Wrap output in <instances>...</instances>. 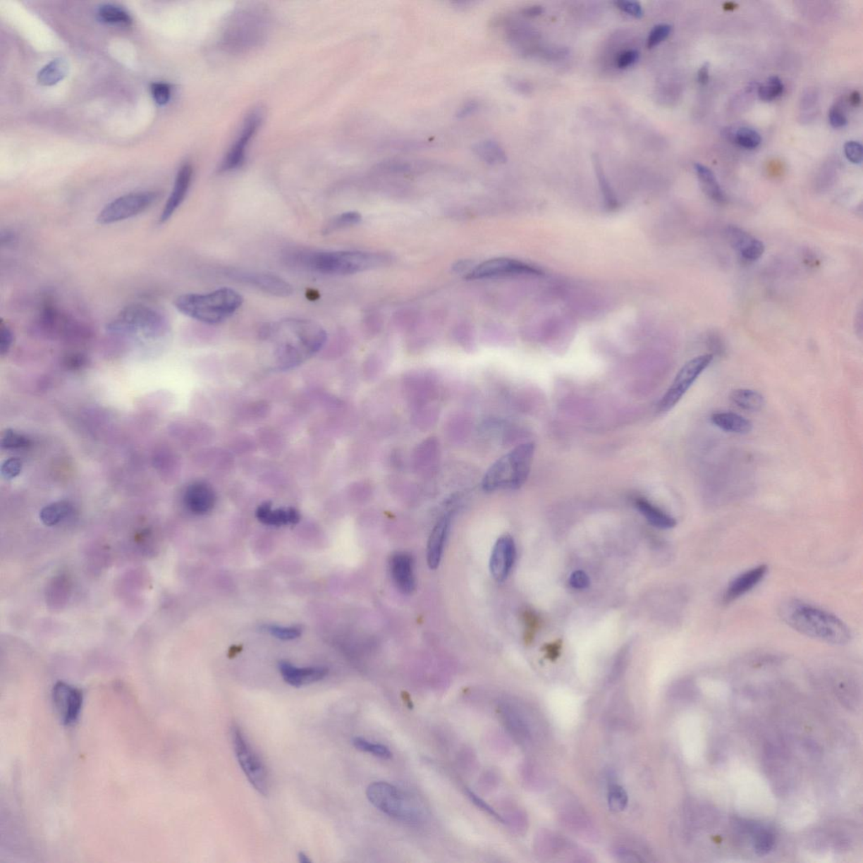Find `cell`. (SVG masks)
<instances>
[{
  "instance_id": "1",
  "label": "cell",
  "mask_w": 863,
  "mask_h": 863,
  "mask_svg": "<svg viewBox=\"0 0 863 863\" xmlns=\"http://www.w3.org/2000/svg\"><path fill=\"white\" fill-rule=\"evenodd\" d=\"M260 338L279 369H288L313 356L326 342V332L313 321L287 318L265 324Z\"/></svg>"
},
{
  "instance_id": "2",
  "label": "cell",
  "mask_w": 863,
  "mask_h": 863,
  "mask_svg": "<svg viewBox=\"0 0 863 863\" xmlns=\"http://www.w3.org/2000/svg\"><path fill=\"white\" fill-rule=\"evenodd\" d=\"M780 615L784 623L797 632L832 645H845L852 639L847 625L831 613L804 602L783 604Z\"/></svg>"
},
{
  "instance_id": "3",
  "label": "cell",
  "mask_w": 863,
  "mask_h": 863,
  "mask_svg": "<svg viewBox=\"0 0 863 863\" xmlns=\"http://www.w3.org/2000/svg\"><path fill=\"white\" fill-rule=\"evenodd\" d=\"M243 304V296L228 288L208 293H188L179 296L174 303L185 316L211 325L227 320Z\"/></svg>"
},
{
  "instance_id": "4",
  "label": "cell",
  "mask_w": 863,
  "mask_h": 863,
  "mask_svg": "<svg viewBox=\"0 0 863 863\" xmlns=\"http://www.w3.org/2000/svg\"><path fill=\"white\" fill-rule=\"evenodd\" d=\"M534 455V444L526 443L513 448L491 465L482 480L487 493L500 489H518L527 481Z\"/></svg>"
},
{
  "instance_id": "5",
  "label": "cell",
  "mask_w": 863,
  "mask_h": 863,
  "mask_svg": "<svg viewBox=\"0 0 863 863\" xmlns=\"http://www.w3.org/2000/svg\"><path fill=\"white\" fill-rule=\"evenodd\" d=\"M291 261L317 274L349 275L371 269L377 258L361 252H296Z\"/></svg>"
},
{
  "instance_id": "6",
  "label": "cell",
  "mask_w": 863,
  "mask_h": 863,
  "mask_svg": "<svg viewBox=\"0 0 863 863\" xmlns=\"http://www.w3.org/2000/svg\"><path fill=\"white\" fill-rule=\"evenodd\" d=\"M168 329L169 322L161 312L141 304L126 306L107 325L111 334L145 339L161 338Z\"/></svg>"
},
{
  "instance_id": "7",
  "label": "cell",
  "mask_w": 863,
  "mask_h": 863,
  "mask_svg": "<svg viewBox=\"0 0 863 863\" xmlns=\"http://www.w3.org/2000/svg\"><path fill=\"white\" fill-rule=\"evenodd\" d=\"M366 795L375 808L388 816L403 822L417 821L418 814L412 802L394 785L386 782L371 783Z\"/></svg>"
},
{
  "instance_id": "8",
  "label": "cell",
  "mask_w": 863,
  "mask_h": 863,
  "mask_svg": "<svg viewBox=\"0 0 863 863\" xmlns=\"http://www.w3.org/2000/svg\"><path fill=\"white\" fill-rule=\"evenodd\" d=\"M231 739L236 758L250 783L259 793L267 796L269 791V783L266 768L245 739L243 730L235 723L231 727Z\"/></svg>"
},
{
  "instance_id": "9",
  "label": "cell",
  "mask_w": 863,
  "mask_h": 863,
  "mask_svg": "<svg viewBox=\"0 0 863 863\" xmlns=\"http://www.w3.org/2000/svg\"><path fill=\"white\" fill-rule=\"evenodd\" d=\"M158 192H137L126 194L112 200L97 216L101 224H111L124 221L144 213L158 200Z\"/></svg>"
},
{
  "instance_id": "10",
  "label": "cell",
  "mask_w": 863,
  "mask_h": 863,
  "mask_svg": "<svg viewBox=\"0 0 863 863\" xmlns=\"http://www.w3.org/2000/svg\"><path fill=\"white\" fill-rule=\"evenodd\" d=\"M714 360V355H700L690 360L680 369L674 381L658 404L659 412H667L683 398L694 382Z\"/></svg>"
},
{
  "instance_id": "11",
  "label": "cell",
  "mask_w": 863,
  "mask_h": 863,
  "mask_svg": "<svg viewBox=\"0 0 863 863\" xmlns=\"http://www.w3.org/2000/svg\"><path fill=\"white\" fill-rule=\"evenodd\" d=\"M542 271L528 263L511 258H495L481 263L470 271L465 279H489L520 275H539Z\"/></svg>"
},
{
  "instance_id": "12",
  "label": "cell",
  "mask_w": 863,
  "mask_h": 863,
  "mask_svg": "<svg viewBox=\"0 0 863 863\" xmlns=\"http://www.w3.org/2000/svg\"><path fill=\"white\" fill-rule=\"evenodd\" d=\"M262 121V114L260 111H253L250 114L247 118L243 125V130H241L238 139L235 142L228 151L226 157L223 159L221 165L219 166L220 172H227L237 169L243 165L245 158V151L250 141L252 140L255 133L260 127Z\"/></svg>"
},
{
  "instance_id": "13",
  "label": "cell",
  "mask_w": 863,
  "mask_h": 863,
  "mask_svg": "<svg viewBox=\"0 0 863 863\" xmlns=\"http://www.w3.org/2000/svg\"><path fill=\"white\" fill-rule=\"evenodd\" d=\"M53 701L63 723L71 725L79 718L83 704V694L79 689L59 681L53 689Z\"/></svg>"
},
{
  "instance_id": "14",
  "label": "cell",
  "mask_w": 863,
  "mask_h": 863,
  "mask_svg": "<svg viewBox=\"0 0 863 863\" xmlns=\"http://www.w3.org/2000/svg\"><path fill=\"white\" fill-rule=\"evenodd\" d=\"M237 18L236 23L231 25L232 31L230 33L226 34V44L231 47V49H248V47L254 46L255 43L261 41L262 33L252 32L253 30H262V24H259L256 16L251 14L240 15Z\"/></svg>"
},
{
  "instance_id": "15",
  "label": "cell",
  "mask_w": 863,
  "mask_h": 863,
  "mask_svg": "<svg viewBox=\"0 0 863 863\" xmlns=\"http://www.w3.org/2000/svg\"><path fill=\"white\" fill-rule=\"evenodd\" d=\"M38 324L43 330L49 332V333H72L73 331H79L80 329H84L80 326L79 322L68 316L62 310H60L53 301L47 300L42 305L40 314L38 317Z\"/></svg>"
},
{
  "instance_id": "16",
  "label": "cell",
  "mask_w": 863,
  "mask_h": 863,
  "mask_svg": "<svg viewBox=\"0 0 863 863\" xmlns=\"http://www.w3.org/2000/svg\"><path fill=\"white\" fill-rule=\"evenodd\" d=\"M516 548L510 536L500 537L496 542L490 559V571L494 580L503 582L515 564Z\"/></svg>"
},
{
  "instance_id": "17",
  "label": "cell",
  "mask_w": 863,
  "mask_h": 863,
  "mask_svg": "<svg viewBox=\"0 0 863 863\" xmlns=\"http://www.w3.org/2000/svg\"><path fill=\"white\" fill-rule=\"evenodd\" d=\"M233 278L240 282L261 289L262 291L278 297L291 295L293 289L290 283L286 279L277 275L267 273H249V271H236L232 273Z\"/></svg>"
},
{
  "instance_id": "18",
  "label": "cell",
  "mask_w": 863,
  "mask_h": 863,
  "mask_svg": "<svg viewBox=\"0 0 863 863\" xmlns=\"http://www.w3.org/2000/svg\"><path fill=\"white\" fill-rule=\"evenodd\" d=\"M193 175V169L191 164L185 163L181 166L176 176L173 188L171 192V195L168 197L165 207L159 215V223L165 224L169 220L172 216L180 208V206L185 200L188 195L190 185H191Z\"/></svg>"
},
{
  "instance_id": "19",
  "label": "cell",
  "mask_w": 863,
  "mask_h": 863,
  "mask_svg": "<svg viewBox=\"0 0 863 863\" xmlns=\"http://www.w3.org/2000/svg\"><path fill=\"white\" fill-rule=\"evenodd\" d=\"M725 234L731 247L739 252L741 258L746 262L757 261L765 252V245L762 241L754 238L748 232L739 227L729 226Z\"/></svg>"
},
{
  "instance_id": "20",
  "label": "cell",
  "mask_w": 863,
  "mask_h": 863,
  "mask_svg": "<svg viewBox=\"0 0 863 863\" xmlns=\"http://www.w3.org/2000/svg\"><path fill=\"white\" fill-rule=\"evenodd\" d=\"M768 567L765 564L749 569L733 580L723 595V603L730 604L752 591L766 575Z\"/></svg>"
},
{
  "instance_id": "21",
  "label": "cell",
  "mask_w": 863,
  "mask_h": 863,
  "mask_svg": "<svg viewBox=\"0 0 863 863\" xmlns=\"http://www.w3.org/2000/svg\"><path fill=\"white\" fill-rule=\"evenodd\" d=\"M413 560L411 555L405 552H397L391 556L390 572L392 581L400 592L409 594L415 589Z\"/></svg>"
},
{
  "instance_id": "22",
  "label": "cell",
  "mask_w": 863,
  "mask_h": 863,
  "mask_svg": "<svg viewBox=\"0 0 863 863\" xmlns=\"http://www.w3.org/2000/svg\"><path fill=\"white\" fill-rule=\"evenodd\" d=\"M279 671L286 683L295 687L318 683L325 678L327 668L324 667L297 668L286 661L279 664Z\"/></svg>"
},
{
  "instance_id": "23",
  "label": "cell",
  "mask_w": 863,
  "mask_h": 863,
  "mask_svg": "<svg viewBox=\"0 0 863 863\" xmlns=\"http://www.w3.org/2000/svg\"><path fill=\"white\" fill-rule=\"evenodd\" d=\"M451 518V513L443 515L432 530L427 548V559L431 569L437 568L441 561L444 544L450 532Z\"/></svg>"
},
{
  "instance_id": "24",
  "label": "cell",
  "mask_w": 863,
  "mask_h": 863,
  "mask_svg": "<svg viewBox=\"0 0 863 863\" xmlns=\"http://www.w3.org/2000/svg\"><path fill=\"white\" fill-rule=\"evenodd\" d=\"M184 499L185 506L189 510L200 515L212 510L216 502L213 489L201 482L189 486L185 491Z\"/></svg>"
},
{
  "instance_id": "25",
  "label": "cell",
  "mask_w": 863,
  "mask_h": 863,
  "mask_svg": "<svg viewBox=\"0 0 863 863\" xmlns=\"http://www.w3.org/2000/svg\"><path fill=\"white\" fill-rule=\"evenodd\" d=\"M711 422L727 433L747 434L753 429L752 422L747 418L731 412H715L711 416Z\"/></svg>"
},
{
  "instance_id": "26",
  "label": "cell",
  "mask_w": 863,
  "mask_h": 863,
  "mask_svg": "<svg viewBox=\"0 0 863 863\" xmlns=\"http://www.w3.org/2000/svg\"><path fill=\"white\" fill-rule=\"evenodd\" d=\"M257 517L263 524L274 526L297 524L300 519L299 513L295 509L271 510V504L269 503H265L258 508Z\"/></svg>"
},
{
  "instance_id": "27",
  "label": "cell",
  "mask_w": 863,
  "mask_h": 863,
  "mask_svg": "<svg viewBox=\"0 0 863 863\" xmlns=\"http://www.w3.org/2000/svg\"><path fill=\"white\" fill-rule=\"evenodd\" d=\"M636 506L647 520L659 529H672L676 525L674 518L667 515L661 509L654 506L644 498L637 499Z\"/></svg>"
},
{
  "instance_id": "28",
  "label": "cell",
  "mask_w": 863,
  "mask_h": 863,
  "mask_svg": "<svg viewBox=\"0 0 863 863\" xmlns=\"http://www.w3.org/2000/svg\"><path fill=\"white\" fill-rule=\"evenodd\" d=\"M472 150L479 159L489 165H498L507 161V155L503 147L493 140L477 142L473 145Z\"/></svg>"
},
{
  "instance_id": "29",
  "label": "cell",
  "mask_w": 863,
  "mask_h": 863,
  "mask_svg": "<svg viewBox=\"0 0 863 863\" xmlns=\"http://www.w3.org/2000/svg\"><path fill=\"white\" fill-rule=\"evenodd\" d=\"M694 170L697 171L703 192H705L707 197L711 198V200L720 202V204L726 200V197H725V194L722 188H721L718 181L716 179L713 171L705 166L701 165V164H696L694 165Z\"/></svg>"
},
{
  "instance_id": "30",
  "label": "cell",
  "mask_w": 863,
  "mask_h": 863,
  "mask_svg": "<svg viewBox=\"0 0 863 863\" xmlns=\"http://www.w3.org/2000/svg\"><path fill=\"white\" fill-rule=\"evenodd\" d=\"M502 715L505 725L517 740L521 743L530 741V731L528 724L517 711L513 710L510 706H504L502 709Z\"/></svg>"
},
{
  "instance_id": "31",
  "label": "cell",
  "mask_w": 863,
  "mask_h": 863,
  "mask_svg": "<svg viewBox=\"0 0 863 863\" xmlns=\"http://www.w3.org/2000/svg\"><path fill=\"white\" fill-rule=\"evenodd\" d=\"M68 73L66 60L57 59L43 67L37 73L38 83L43 86H51L59 83Z\"/></svg>"
},
{
  "instance_id": "32",
  "label": "cell",
  "mask_w": 863,
  "mask_h": 863,
  "mask_svg": "<svg viewBox=\"0 0 863 863\" xmlns=\"http://www.w3.org/2000/svg\"><path fill=\"white\" fill-rule=\"evenodd\" d=\"M730 400L737 408L748 412H758L766 404L765 397L759 392L749 389H737L730 394Z\"/></svg>"
},
{
  "instance_id": "33",
  "label": "cell",
  "mask_w": 863,
  "mask_h": 863,
  "mask_svg": "<svg viewBox=\"0 0 863 863\" xmlns=\"http://www.w3.org/2000/svg\"><path fill=\"white\" fill-rule=\"evenodd\" d=\"M723 135L728 137V140L747 149H757L761 143V137L759 133L749 128L742 127L735 131L732 128H727L725 129Z\"/></svg>"
},
{
  "instance_id": "34",
  "label": "cell",
  "mask_w": 863,
  "mask_h": 863,
  "mask_svg": "<svg viewBox=\"0 0 863 863\" xmlns=\"http://www.w3.org/2000/svg\"><path fill=\"white\" fill-rule=\"evenodd\" d=\"M72 508L67 502H57L42 509L40 519L47 526H54L70 515Z\"/></svg>"
},
{
  "instance_id": "35",
  "label": "cell",
  "mask_w": 863,
  "mask_h": 863,
  "mask_svg": "<svg viewBox=\"0 0 863 863\" xmlns=\"http://www.w3.org/2000/svg\"><path fill=\"white\" fill-rule=\"evenodd\" d=\"M98 16L103 23L114 25H131L133 19L124 8L114 4H103L98 10Z\"/></svg>"
},
{
  "instance_id": "36",
  "label": "cell",
  "mask_w": 863,
  "mask_h": 863,
  "mask_svg": "<svg viewBox=\"0 0 863 863\" xmlns=\"http://www.w3.org/2000/svg\"><path fill=\"white\" fill-rule=\"evenodd\" d=\"M775 836L773 833L766 828L754 830L753 845L754 852L759 856H765L774 847Z\"/></svg>"
},
{
  "instance_id": "37",
  "label": "cell",
  "mask_w": 863,
  "mask_h": 863,
  "mask_svg": "<svg viewBox=\"0 0 863 863\" xmlns=\"http://www.w3.org/2000/svg\"><path fill=\"white\" fill-rule=\"evenodd\" d=\"M784 86L778 76H771L765 83L759 86L758 96L761 101L771 102L782 96Z\"/></svg>"
},
{
  "instance_id": "38",
  "label": "cell",
  "mask_w": 863,
  "mask_h": 863,
  "mask_svg": "<svg viewBox=\"0 0 863 863\" xmlns=\"http://www.w3.org/2000/svg\"><path fill=\"white\" fill-rule=\"evenodd\" d=\"M353 745L360 752L372 754L374 757L382 759H391L392 753L389 748L386 745L381 744L371 743L370 741L362 739L360 737H356L353 740Z\"/></svg>"
},
{
  "instance_id": "39",
  "label": "cell",
  "mask_w": 863,
  "mask_h": 863,
  "mask_svg": "<svg viewBox=\"0 0 863 863\" xmlns=\"http://www.w3.org/2000/svg\"><path fill=\"white\" fill-rule=\"evenodd\" d=\"M608 804L613 812H621L628 804V792L620 785H612L608 792Z\"/></svg>"
},
{
  "instance_id": "40",
  "label": "cell",
  "mask_w": 863,
  "mask_h": 863,
  "mask_svg": "<svg viewBox=\"0 0 863 863\" xmlns=\"http://www.w3.org/2000/svg\"><path fill=\"white\" fill-rule=\"evenodd\" d=\"M362 216L357 212H347L338 215L332 219L326 228V232L330 233L345 227L355 226L361 221Z\"/></svg>"
},
{
  "instance_id": "41",
  "label": "cell",
  "mask_w": 863,
  "mask_h": 863,
  "mask_svg": "<svg viewBox=\"0 0 863 863\" xmlns=\"http://www.w3.org/2000/svg\"><path fill=\"white\" fill-rule=\"evenodd\" d=\"M671 31L672 27L671 25L659 24L655 25L649 32V37H647V49H654L656 46L659 45L660 43L666 41L668 36L671 35Z\"/></svg>"
},
{
  "instance_id": "42",
  "label": "cell",
  "mask_w": 863,
  "mask_h": 863,
  "mask_svg": "<svg viewBox=\"0 0 863 863\" xmlns=\"http://www.w3.org/2000/svg\"><path fill=\"white\" fill-rule=\"evenodd\" d=\"M30 441L27 437L23 434L17 433L14 430H7L4 434L1 444L4 448H21L27 447Z\"/></svg>"
},
{
  "instance_id": "43",
  "label": "cell",
  "mask_w": 863,
  "mask_h": 863,
  "mask_svg": "<svg viewBox=\"0 0 863 863\" xmlns=\"http://www.w3.org/2000/svg\"><path fill=\"white\" fill-rule=\"evenodd\" d=\"M267 632L279 639L288 641L295 639L301 635L302 630L299 627H279V625H267Z\"/></svg>"
},
{
  "instance_id": "44",
  "label": "cell",
  "mask_w": 863,
  "mask_h": 863,
  "mask_svg": "<svg viewBox=\"0 0 863 863\" xmlns=\"http://www.w3.org/2000/svg\"><path fill=\"white\" fill-rule=\"evenodd\" d=\"M465 793H467V795L469 797V800L472 801L473 804L477 807L478 809H480L482 811H484L485 813H486L487 814H489L490 816L494 818L496 821H498V822L502 823V824H506V821H505V819L503 816H501V815H500L497 812V811H496L494 808H491V807L489 804H487L486 802L483 800L482 798H481L480 797L477 796V794L475 793L473 791L470 790L469 788H467V790H465Z\"/></svg>"
},
{
  "instance_id": "45",
  "label": "cell",
  "mask_w": 863,
  "mask_h": 863,
  "mask_svg": "<svg viewBox=\"0 0 863 863\" xmlns=\"http://www.w3.org/2000/svg\"><path fill=\"white\" fill-rule=\"evenodd\" d=\"M151 94L157 104L164 106L169 102L171 96V86L163 82H157L151 85Z\"/></svg>"
},
{
  "instance_id": "46",
  "label": "cell",
  "mask_w": 863,
  "mask_h": 863,
  "mask_svg": "<svg viewBox=\"0 0 863 863\" xmlns=\"http://www.w3.org/2000/svg\"><path fill=\"white\" fill-rule=\"evenodd\" d=\"M615 4L619 10L627 13L629 16L635 17L637 19H641L644 16V10H642L641 4L638 2L620 0V1L615 2Z\"/></svg>"
},
{
  "instance_id": "47",
  "label": "cell",
  "mask_w": 863,
  "mask_h": 863,
  "mask_svg": "<svg viewBox=\"0 0 863 863\" xmlns=\"http://www.w3.org/2000/svg\"><path fill=\"white\" fill-rule=\"evenodd\" d=\"M23 470V463L18 458H11L4 461L1 467L2 476L13 479L18 476Z\"/></svg>"
},
{
  "instance_id": "48",
  "label": "cell",
  "mask_w": 863,
  "mask_h": 863,
  "mask_svg": "<svg viewBox=\"0 0 863 863\" xmlns=\"http://www.w3.org/2000/svg\"><path fill=\"white\" fill-rule=\"evenodd\" d=\"M845 157L853 164H861L862 161V146L857 141H849L844 147Z\"/></svg>"
},
{
  "instance_id": "49",
  "label": "cell",
  "mask_w": 863,
  "mask_h": 863,
  "mask_svg": "<svg viewBox=\"0 0 863 863\" xmlns=\"http://www.w3.org/2000/svg\"><path fill=\"white\" fill-rule=\"evenodd\" d=\"M525 619L526 625H527V630H526L525 635L526 642H530H530H532L534 639V635H536V633L537 632L539 625H541V621H539V617L532 611L525 613Z\"/></svg>"
},
{
  "instance_id": "50",
  "label": "cell",
  "mask_w": 863,
  "mask_h": 863,
  "mask_svg": "<svg viewBox=\"0 0 863 863\" xmlns=\"http://www.w3.org/2000/svg\"><path fill=\"white\" fill-rule=\"evenodd\" d=\"M639 59V53L637 50H628L621 53L616 59V66L624 70L635 64Z\"/></svg>"
},
{
  "instance_id": "51",
  "label": "cell",
  "mask_w": 863,
  "mask_h": 863,
  "mask_svg": "<svg viewBox=\"0 0 863 863\" xmlns=\"http://www.w3.org/2000/svg\"><path fill=\"white\" fill-rule=\"evenodd\" d=\"M13 343V332L10 327L6 323L1 322V329H0V353L1 355H6L11 347Z\"/></svg>"
},
{
  "instance_id": "52",
  "label": "cell",
  "mask_w": 863,
  "mask_h": 863,
  "mask_svg": "<svg viewBox=\"0 0 863 863\" xmlns=\"http://www.w3.org/2000/svg\"><path fill=\"white\" fill-rule=\"evenodd\" d=\"M570 584L576 589H585L590 584L589 576L584 572L578 570L573 572L570 576Z\"/></svg>"
},
{
  "instance_id": "53",
  "label": "cell",
  "mask_w": 863,
  "mask_h": 863,
  "mask_svg": "<svg viewBox=\"0 0 863 863\" xmlns=\"http://www.w3.org/2000/svg\"><path fill=\"white\" fill-rule=\"evenodd\" d=\"M828 119L832 127L836 128H843L847 123V119L845 118L844 112L839 107H833L828 114Z\"/></svg>"
},
{
  "instance_id": "54",
  "label": "cell",
  "mask_w": 863,
  "mask_h": 863,
  "mask_svg": "<svg viewBox=\"0 0 863 863\" xmlns=\"http://www.w3.org/2000/svg\"><path fill=\"white\" fill-rule=\"evenodd\" d=\"M562 647V641L558 640L551 642V644H546L542 647V650L544 653H545L546 657L548 659L551 660V661H555L556 659H558Z\"/></svg>"
},
{
  "instance_id": "55",
  "label": "cell",
  "mask_w": 863,
  "mask_h": 863,
  "mask_svg": "<svg viewBox=\"0 0 863 863\" xmlns=\"http://www.w3.org/2000/svg\"><path fill=\"white\" fill-rule=\"evenodd\" d=\"M479 103L475 100H469L465 102L463 106L459 108L457 111V118L461 119L467 118V116L474 114L478 110Z\"/></svg>"
},
{
  "instance_id": "56",
  "label": "cell",
  "mask_w": 863,
  "mask_h": 863,
  "mask_svg": "<svg viewBox=\"0 0 863 863\" xmlns=\"http://www.w3.org/2000/svg\"><path fill=\"white\" fill-rule=\"evenodd\" d=\"M616 856L618 857L619 858H621V861H623V862H642V860L639 859V857H638L637 854L632 851H630V850H625V849L617 850Z\"/></svg>"
},
{
  "instance_id": "57",
  "label": "cell",
  "mask_w": 863,
  "mask_h": 863,
  "mask_svg": "<svg viewBox=\"0 0 863 863\" xmlns=\"http://www.w3.org/2000/svg\"><path fill=\"white\" fill-rule=\"evenodd\" d=\"M698 81L701 85H706L709 81V64L705 63L698 71Z\"/></svg>"
},
{
  "instance_id": "58",
  "label": "cell",
  "mask_w": 863,
  "mask_h": 863,
  "mask_svg": "<svg viewBox=\"0 0 863 863\" xmlns=\"http://www.w3.org/2000/svg\"><path fill=\"white\" fill-rule=\"evenodd\" d=\"M542 12L543 8L541 6H534L525 8L523 11V15L528 17H536L541 15Z\"/></svg>"
},
{
  "instance_id": "59",
  "label": "cell",
  "mask_w": 863,
  "mask_h": 863,
  "mask_svg": "<svg viewBox=\"0 0 863 863\" xmlns=\"http://www.w3.org/2000/svg\"><path fill=\"white\" fill-rule=\"evenodd\" d=\"M468 267L469 262L463 261L457 262L456 264L453 267V269H454V271H456V273H463V271L468 269Z\"/></svg>"
},
{
  "instance_id": "60",
  "label": "cell",
  "mask_w": 863,
  "mask_h": 863,
  "mask_svg": "<svg viewBox=\"0 0 863 863\" xmlns=\"http://www.w3.org/2000/svg\"><path fill=\"white\" fill-rule=\"evenodd\" d=\"M850 102L853 106H857L861 103V96L857 92H854L850 97Z\"/></svg>"
},
{
  "instance_id": "61",
  "label": "cell",
  "mask_w": 863,
  "mask_h": 863,
  "mask_svg": "<svg viewBox=\"0 0 863 863\" xmlns=\"http://www.w3.org/2000/svg\"><path fill=\"white\" fill-rule=\"evenodd\" d=\"M299 861L302 863L310 862V860L309 859L308 856L306 855L305 852H302L299 853Z\"/></svg>"
}]
</instances>
